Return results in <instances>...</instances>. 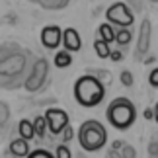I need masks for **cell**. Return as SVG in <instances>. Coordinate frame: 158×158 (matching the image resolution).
Masks as SVG:
<instances>
[{
  "mask_svg": "<svg viewBox=\"0 0 158 158\" xmlns=\"http://www.w3.org/2000/svg\"><path fill=\"white\" fill-rule=\"evenodd\" d=\"M106 96V86L100 78L92 74L80 76L74 84V98L82 107H94L98 106Z\"/></svg>",
  "mask_w": 158,
  "mask_h": 158,
  "instance_id": "obj_1",
  "label": "cell"
},
{
  "mask_svg": "<svg viewBox=\"0 0 158 158\" xmlns=\"http://www.w3.org/2000/svg\"><path fill=\"white\" fill-rule=\"evenodd\" d=\"M107 121L109 125H113L115 129L125 131L135 123L137 119V107L133 102H129L127 98H115L111 104L107 106Z\"/></svg>",
  "mask_w": 158,
  "mask_h": 158,
  "instance_id": "obj_2",
  "label": "cell"
},
{
  "mask_svg": "<svg viewBox=\"0 0 158 158\" xmlns=\"http://www.w3.org/2000/svg\"><path fill=\"white\" fill-rule=\"evenodd\" d=\"M107 141V131L106 127L96 119L84 121L78 129V143L86 152H96L106 144Z\"/></svg>",
  "mask_w": 158,
  "mask_h": 158,
  "instance_id": "obj_3",
  "label": "cell"
},
{
  "mask_svg": "<svg viewBox=\"0 0 158 158\" xmlns=\"http://www.w3.org/2000/svg\"><path fill=\"white\" fill-rule=\"evenodd\" d=\"M106 18H107V23H113V26H119V27H131L133 22H135L133 12L125 2H115L113 6H109L106 12Z\"/></svg>",
  "mask_w": 158,
  "mask_h": 158,
  "instance_id": "obj_4",
  "label": "cell"
},
{
  "mask_svg": "<svg viewBox=\"0 0 158 158\" xmlns=\"http://www.w3.org/2000/svg\"><path fill=\"white\" fill-rule=\"evenodd\" d=\"M45 121H47V129L53 135H60L64 131V127L69 125V113L59 107H49L45 111Z\"/></svg>",
  "mask_w": 158,
  "mask_h": 158,
  "instance_id": "obj_5",
  "label": "cell"
},
{
  "mask_svg": "<svg viewBox=\"0 0 158 158\" xmlns=\"http://www.w3.org/2000/svg\"><path fill=\"white\" fill-rule=\"evenodd\" d=\"M47 70H49V64H47L45 59H39L37 63H35L31 74H29V78L26 80V90H29V92H35V90H39L41 86H43V82L47 80Z\"/></svg>",
  "mask_w": 158,
  "mask_h": 158,
  "instance_id": "obj_6",
  "label": "cell"
},
{
  "mask_svg": "<svg viewBox=\"0 0 158 158\" xmlns=\"http://www.w3.org/2000/svg\"><path fill=\"white\" fill-rule=\"evenodd\" d=\"M41 43L47 49H57L63 43V29L59 26H47L41 31Z\"/></svg>",
  "mask_w": 158,
  "mask_h": 158,
  "instance_id": "obj_7",
  "label": "cell"
},
{
  "mask_svg": "<svg viewBox=\"0 0 158 158\" xmlns=\"http://www.w3.org/2000/svg\"><path fill=\"white\" fill-rule=\"evenodd\" d=\"M63 45H64V49L70 51V53L80 51V47H82V37H80V33H78L74 27L63 29Z\"/></svg>",
  "mask_w": 158,
  "mask_h": 158,
  "instance_id": "obj_8",
  "label": "cell"
},
{
  "mask_svg": "<svg viewBox=\"0 0 158 158\" xmlns=\"http://www.w3.org/2000/svg\"><path fill=\"white\" fill-rule=\"evenodd\" d=\"M150 29H152V26H150V22L144 18L141 22V29H139V43H137V53L139 55L148 51V47H150Z\"/></svg>",
  "mask_w": 158,
  "mask_h": 158,
  "instance_id": "obj_9",
  "label": "cell"
},
{
  "mask_svg": "<svg viewBox=\"0 0 158 158\" xmlns=\"http://www.w3.org/2000/svg\"><path fill=\"white\" fill-rule=\"evenodd\" d=\"M8 152H10L12 156H16V158H26L29 152H31V150H29V143L26 141V139L18 137V139H14V141L10 143Z\"/></svg>",
  "mask_w": 158,
  "mask_h": 158,
  "instance_id": "obj_10",
  "label": "cell"
},
{
  "mask_svg": "<svg viewBox=\"0 0 158 158\" xmlns=\"http://www.w3.org/2000/svg\"><path fill=\"white\" fill-rule=\"evenodd\" d=\"M22 69H23V57H18V55L0 63V72H6V74H16Z\"/></svg>",
  "mask_w": 158,
  "mask_h": 158,
  "instance_id": "obj_11",
  "label": "cell"
},
{
  "mask_svg": "<svg viewBox=\"0 0 158 158\" xmlns=\"http://www.w3.org/2000/svg\"><path fill=\"white\" fill-rule=\"evenodd\" d=\"M53 63H55L57 69H66V66H70L72 64V55H70V51H66V49L57 51V53H55Z\"/></svg>",
  "mask_w": 158,
  "mask_h": 158,
  "instance_id": "obj_12",
  "label": "cell"
},
{
  "mask_svg": "<svg viewBox=\"0 0 158 158\" xmlns=\"http://www.w3.org/2000/svg\"><path fill=\"white\" fill-rule=\"evenodd\" d=\"M18 131H20V137L26 139V141H29V139L35 137V129H33V121L29 119H22L20 125H18Z\"/></svg>",
  "mask_w": 158,
  "mask_h": 158,
  "instance_id": "obj_13",
  "label": "cell"
},
{
  "mask_svg": "<svg viewBox=\"0 0 158 158\" xmlns=\"http://www.w3.org/2000/svg\"><path fill=\"white\" fill-rule=\"evenodd\" d=\"M131 39H133V31H131V27H119L117 31H115V43L121 45V47L129 45V43H131Z\"/></svg>",
  "mask_w": 158,
  "mask_h": 158,
  "instance_id": "obj_14",
  "label": "cell"
},
{
  "mask_svg": "<svg viewBox=\"0 0 158 158\" xmlns=\"http://www.w3.org/2000/svg\"><path fill=\"white\" fill-rule=\"evenodd\" d=\"M98 37L104 39L106 43H113L115 41V29L111 27V23H102L98 27Z\"/></svg>",
  "mask_w": 158,
  "mask_h": 158,
  "instance_id": "obj_15",
  "label": "cell"
},
{
  "mask_svg": "<svg viewBox=\"0 0 158 158\" xmlns=\"http://www.w3.org/2000/svg\"><path fill=\"white\" fill-rule=\"evenodd\" d=\"M94 49H96V55H98L100 59H109V55H111V49H109V43H106L104 39H96L94 41Z\"/></svg>",
  "mask_w": 158,
  "mask_h": 158,
  "instance_id": "obj_16",
  "label": "cell"
},
{
  "mask_svg": "<svg viewBox=\"0 0 158 158\" xmlns=\"http://www.w3.org/2000/svg\"><path fill=\"white\" fill-rule=\"evenodd\" d=\"M33 129H35V135L39 139L45 137L47 133V121H45V115H37V117L33 119Z\"/></svg>",
  "mask_w": 158,
  "mask_h": 158,
  "instance_id": "obj_17",
  "label": "cell"
},
{
  "mask_svg": "<svg viewBox=\"0 0 158 158\" xmlns=\"http://www.w3.org/2000/svg\"><path fill=\"white\" fill-rule=\"evenodd\" d=\"M26 158H57V156L51 154L49 150H45V148H37V150H31Z\"/></svg>",
  "mask_w": 158,
  "mask_h": 158,
  "instance_id": "obj_18",
  "label": "cell"
},
{
  "mask_svg": "<svg viewBox=\"0 0 158 158\" xmlns=\"http://www.w3.org/2000/svg\"><path fill=\"white\" fill-rule=\"evenodd\" d=\"M55 156L57 158H72V152H70V148L66 147V144H59L57 150H55Z\"/></svg>",
  "mask_w": 158,
  "mask_h": 158,
  "instance_id": "obj_19",
  "label": "cell"
},
{
  "mask_svg": "<svg viewBox=\"0 0 158 158\" xmlns=\"http://www.w3.org/2000/svg\"><path fill=\"white\" fill-rule=\"evenodd\" d=\"M121 156H123V158H137V150H135V147H131V144H125V147L121 148Z\"/></svg>",
  "mask_w": 158,
  "mask_h": 158,
  "instance_id": "obj_20",
  "label": "cell"
},
{
  "mask_svg": "<svg viewBox=\"0 0 158 158\" xmlns=\"http://www.w3.org/2000/svg\"><path fill=\"white\" fill-rule=\"evenodd\" d=\"M72 139H74V129L70 125H66L64 131H63V143H70Z\"/></svg>",
  "mask_w": 158,
  "mask_h": 158,
  "instance_id": "obj_21",
  "label": "cell"
},
{
  "mask_svg": "<svg viewBox=\"0 0 158 158\" xmlns=\"http://www.w3.org/2000/svg\"><path fill=\"white\" fill-rule=\"evenodd\" d=\"M121 84H123V86H131V84H133V74L129 70L121 72Z\"/></svg>",
  "mask_w": 158,
  "mask_h": 158,
  "instance_id": "obj_22",
  "label": "cell"
},
{
  "mask_svg": "<svg viewBox=\"0 0 158 158\" xmlns=\"http://www.w3.org/2000/svg\"><path fill=\"white\" fill-rule=\"evenodd\" d=\"M148 82H150V86L158 88V69H154V70L148 74Z\"/></svg>",
  "mask_w": 158,
  "mask_h": 158,
  "instance_id": "obj_23",
  "label": "cell"
},
{
  "mask_svg": "<svg viewBox=\"0 0 158 158\" xmlns=\"http://www.w3.org/2000/svg\"><path fill=\"white\" fill-rule=\"evenodd\" d=\"M125 2H129V6L135 12H143V2L141 0H125Z\"/></svg>",
  "mask_w": 158,
  "mask_h": 158,
  "instance_id": "obj_24",
  "label": "cell"
},
{
  "mask_svg": "<svg viewBox=\"0 0 158 158\" xmlns=\"http://www.w3.org/2000/svg\"><path fill=\"white\" fill-rule=\"evenodd\" d=\"M148 154L152 156V158H158V143L156 141H152L148 144Z\"/></svg>",
  "mask_w": 158,
  "mask_h": 158,
  "instance_id": "obj_25",
  "label": "cell"
},
{
  "mask_svg": "<svg viewBox=\"0 0 158 158\" xmlns=\"http://www.w3.org/2000/svg\"><path fill=\"white\" fill-rule=\"evenodd\" d=\"M6 119H8V107L4 104H0V125L6 123Z\"/></svg>",
  "mask_w": 158,
  "mask_h": 158,
  "instance_id": "obj_26",
  "label": "cell"
},
{
  "mask_svg": "<svg viewBox=\"0 0 158 158\" xmlns=\"http://www.w3.org/2000/svg\"><path fill=\"white\" fill-rule=\"evenodd\" d=\"M109 59H111V60H115V63H117V60H121V59H123V53L115 49V51H111V55H109Z\"/></svg>",
  "mask_w": 158,
  "mask_h": 158,
  "instance_id": "obj_27",
  "label": "cell"
},
{
  "mask_svg": "<svg viewBox=\"0 0 158 158\" xmlns=\"http://www.w3.org/2000/svg\"><path fill=\"white\" fill-rule=\"evenodd\" d=\"M123 147H125L123 141H113V143H111V148H113V150H121Z\"/></svg>",
  "mask_w": 158,
  "mask_h": 158,
  "instance_id": "obj_28",
  "label": "cell"
},
{
  "mask_svg": "<svg viewBox=\"0 0 158 158\" xmlns=\"http://www.w3.org/2000/svg\"><path fill=\"white\" fill-rule=\"evenodd\" d=\"M144 119H154V107L144 109Z\"/></svg>",
  "mask_w": 158,
  "mask_h": 158,
  "instance_id": "obj_29",
  "label": "cell"
},
{
  "mask_svg": "<svg viewBox=\"0 0 158 158\" xmlns=\"http://www.w3.org/2000/svg\"><path fill=\"white\" fill-rule=\"evenodd\" d=\"M106 158H123V156H121V154L117 152V150L109 148V150H107V156H106Z\"/></svg>",
  "mask_w": 158,
  "mask_h": 158,
  "instance_id": "obj_30",
  "label": "cell"
},
{
  "mask_svg": "<svg viewBox=\"0 0 158 158\" xmlns=\"http://www.w3.org/2000/svg\"><path fill=\"white\" fill-rule=\"evenodd\" d=\"M154 121H156V123H158V104L154 106Z\"/></svg>",
  "mask_w": 158,
  "mask_h": 158,
  "instance_id": "obj_31",
  "label": "cell"
},
{
  "mask_svg": "<svg viewBox=\"0 0 158 158\" xmlns=\"http://www.w3.org/2000/svg\"><path fill=\"white\" fill-rule=\"evenodd\" d=\"M150 2H158V0H150Z\"/></svg>",
  "mask_w": 158,
  "mask_h": 158,
  "instance_id": "obj_32",
  "label": "cell"
}]
</instances>
